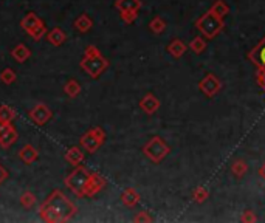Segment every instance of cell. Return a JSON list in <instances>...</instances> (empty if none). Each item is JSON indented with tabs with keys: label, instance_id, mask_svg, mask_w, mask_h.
Returning a JSON list of instances; mask_svg holds the SVG:
<instances>
[{
	"label": "cell",
	"instance_id": "cell-1",
	"mask_svg": "<svg viewBox=\"0 0 265 223\" xmlns=\"http://www.w3.org/2000/svg\"><path fill=\"white\" fill-rule=\"evenodd\" d=\"M196 28L205 39H214L223 30V19L214 14L212 11H206L203 16L197 19Z\"/></svg>",
	"mask_w": 265,
	"mask_h": 223
},
{
	"label": "cell",
	"instance_id": "cell-2",
	"mask_svg": "<svg viewBox=\"0 0 265 223\" xmlns=\"http://www.w3.org/2000/svg\"><path fill=\"white\" fill-rule=\"evenodd\" d=\"M199 88L200 91L203 93L205 96L208 98H214L216 96L220 88H222V84H220V79L212 73H208L205 77H201V81L199 82Z\"/></svg>",
	"mask_w": 265,
	"mask_h": 223
},
{
	"label": "cell",
	"instance_id": "cell-3",
	"mask_svg": "<svg viewBox=\"0 0 265 223\" xmlns=\"http://www.w3.org/2000/svg\"><path fill=\"white\" fill-rule=\"evenodd\" d=\"M146 153H147V156H149L150 160L160 161V160H163L169 153V146H166V144L163 143L158 137H155L146 146Z\"/></svg>",
	"mask_w": 265,
	"mask_h": 223
},
{
	"label": "cell",
	"instance_id": "cell-4",
	"mask_svg": "<svg viewBox=\"0 0 265 223\" xmlns=\"http://www.w3.org/2000/svg\"><path fill=\"white\" fill-rule=\"evenodd\" d=\"M248 59L253 64H256L259 69H265V37L262 39L258 47H255L250 51Z\"/></svg>",
	"mask_w": 265,
	"mask_h": 223
},
{
	"label": "cell",
	"instance_id": "cell-5",
	"mask_svg": "<svg viewBox=\"0 0 265 223\" xmlns=\"http://www.w3.org/2000/svg\"><path fill=\"white\" fill-rule=\"evenodd\" d=\"M231 172L236 178H242L248 172V163L244 160H234L231 164Z\"/></svg>",
	"mask_w": 265,
	"mask_h": 223
},
{
	"label": "cell",
	"instance_id": "cell-6",
	"mask_svg": "<svg viewBox=\"0 0 265 223\" xmlns=\"http://www.w3.org/2000/svg\"><path fill=\"white\" fill-rule=\"evenodd\" d=\"M168 50L174 58H182L186 51V45L180 41V39H174V41L171 42V45L168 47Z\"/></svg>",
	"mask_w": 265,
	"mask_h": 223
},
{
	"label": "cell",
	"instance_id": "cell-7",
	"mask_svg": "<svg viewBox=\"0 0 265 223\" xmlns=\"http://www.w3.org/2000/svg\"><path fill=\"white\" fill-rule=\"evenodd\" d=\"M209 11H212L214 14H217L219 17H225L226 14L230 12V6L226 5V2L225 0H216V2L212 3V6H211V9Z\"/></svg>",
	"mask_w": 265,
	"mask_h": 223
},
{
	"label": "cell",
	"instance_id": "cell-8",
	"mask_svg": "<svg viewBox=\"0 0 265 223\" xmlns=\"http://www.w3.org/2000/svg\"><path fill=\"white\" fill-rule=\"evenodd\" d=\"M189 48H191L196 55H201L203 51L206 50V41H205V37L203 36H197L194 37L191 44H189Z\"/></svg>",
	"mask_w": 265,
	"mask_h": 223
},
{
	"label": "cell",
	"instance_id": "cell-9",
	"mask_svg": "<svg viewBox=\"0 0 265 223\" xmlns=\"http://www.w3.org/2000/svg\"><path fill=\"white\" fill-rule=\"evenodd\" d=\"M158 106H160V102H158V99L157 98H154L152 95H149V96H146L144 98V101L141 102V107L146 110V112H149V113H152V112H155L157 109H158Z\"/></svg>",
	"mask_w": 265,
	"mask_h": 223
},
{
	"label": "cell",
	"instance_id": "cell-10",
	"mask_svg": "<svg viewBox=\"0 0 265 223\" xmlns=\"http://www.w3.org/2000/svg\"><path fill=\"white\" fill-rule=\"evenodd\" d=\"M193 197H194V200L197 202V203H203L208 197H209V192L203 188V186H199V188H196V191L193 192Z\"/></svg>",
	"mask_w": 265,
	"mask_h": 223
},
{
	"label": "cell",
	"instance_id": "cell-11",
	"mask_svg": "<svg viewBox=\"0 0 265 223\" xmlns=\"http://www.w3.org/2000/svg\"><path fill=\"white\" fill-rule=\"evenodd\" d=\"M241 220L245 222V223H255V222L258 220V216L255 214V211H251V209H247V211L242 214Z\"/></svg>",
	"mask_w": 265,
	"mask_h": 223
},
{
	"label": "cell",
	"instance_id": "cell-12",
	"mask_svg": "<svg viewBox=\"0 0 265 223\" xmlns=\"http://www.w3.org/2000/svg\"><path fill=\"white\" fill-rule=\"evenodd\" d=\"M150 27H152V30H154L155 33H161L163 30H165L166 25H165V22H163L161 19H155L152 23H150Z\"/></svg>",
	"mask_w": 265,
	"mask_h": 223
},
{
	"label": "cell",
	"instance_id": "cell-13",
	"mask_svg": "<svg viewBox=\"0 0 265 223\" xmlns=\"http://www.w3.org/2000/svg\"><path fill=\"white\" fill-rule=\"evenodd\" d=\"M258 81L259 84L265 88V69H259V74H258Z\"/></svg>",
	"mask_w": 265,
	"mask_h": 223
},
{
	"label": "cell",
	"instance_id": "cell-14",
	"mask_svg": "<svg viewBox=\"0 0 265 223\" xmlns=\"http://www.w3.org/2000/svg\"><path fill=\"white\" fill-rule=\"evenodd\" d=\"M259 175H261V178L262 180H265V163L261 166V169H259Z\"/></svg>",
	"mask_w": 265,
	"mask_h": 223
}]
</instances>
